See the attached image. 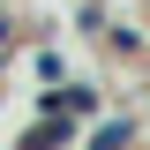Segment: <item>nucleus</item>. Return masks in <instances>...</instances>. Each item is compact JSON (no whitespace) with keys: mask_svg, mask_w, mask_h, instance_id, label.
<instances>
[{"mask_svg":"<svg viewBox=\"0 0 150 150\" xmlns=\"http://www.w3.org/2000/svg\"><path fill=\"white\" fill-rule=\"evenodd\" d=\"M45 112H75V120H83V112H98V90H90V83H68V90H45Z\"/></svg>","mask_w":150,"mask_h":150,"instance_id":"nucleus-2","label":"nucleus"},{"mask_svg":"<svg viewBox=\"0 0 150 150\" xmlns=\"http://www.w3.org/2000/svg\"><path fill=\"white\" fill-rule=\"evenodd\" d=\"M8 45H15V23H8V15H0V60H8Z\"/></svg>","mask_w":150,"mask_h":150,"instance_id":"nucleus-4","label":"nucleus"},{"mask_svg":"<svg viewBox=\"0 0 150 150\" xmlns=\"http://www.w3.org/2000/svg\"><path fill=\"white\" fill-rule=\"evenodd\" d=\"M68 135H75V112H45V120L23 135V150H68Z\"/></svg>","mask_w":150,"mask_h":150,"instance_id":"nucleus-1","label":"nucleus"},{"mask_svg":"<svg viewBox=\"0 0 150 150\" xmlns=\"http://www.w3.org/2000/svg\"><path fill=\"white\" fill-rule=\"evenodd\" d=\"M90 150H128V120H105V128L90 135Z\"/></svg>","mask_w":150,"mask_h":150,"instance_id":"nucleus-3","label":"nucleus"}]
</instances>
